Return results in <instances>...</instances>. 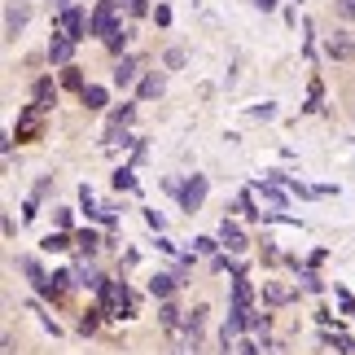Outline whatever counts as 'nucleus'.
<instances>
[{"label":"nucleus","mask_w":355,"mask_h":355,"mask_svg":"<svg viewBox=\"0 0 355 355\" xmlns=\"http://www.w3.org/2000/svg\"><path fill=\"white\" fill-rule=\"evenodd\" d=\"M128 123H132V105L123 101L119 110H110V128H128Z\"/></svg>","instance_id":"a211bd4d"},{"label":"nucleus","mask_w":355,"mask_h":355,"mask_svg":"<svg viewBox=\"0 0 355 355\" xmlns=\"http://www.w3.org/2000/svg\"><path fill=\"white\" fill-rule=\"evenodd\" d=\"M136 84V58H119L114 62V88H128Z\"/></svg>","instance_id":"1a4fd4ad"},{"label":"nucleus","mask_w":355,"mask_h":355,"mask_svg":"<svg viewBox=\"0 0 355 355\" xmlns=\"http://www.w3.org/2000/svg\"><path fill=\"white\" fill-rule=\"evenodd\" d=\"M62 31H66V35H75V40H84V35L92 31V18H84V9L66 5V9H62Z\"/></svg>","instance_id":"20e7f679"},{"label":"nucleus","mask_w":355,"mask_h":355,"mask_svg":"<svg viewBox=\"0 0 355 355\" xmlns=\"http://www.w3.org/2000/svg\"><path fill=\"white\" fill-rule=\"evenodd\" d=\"M97 316H105V311H88V316H84V324H79V329H84V334H92V329H97Z\"/></svg>","instance_id":"a878e982"},{"label":"nucleus","mask_w":355,"mask_h":355,"mask_svg":"<svg viewBox=\"0 0 355 355\" xmlns=\"http://www.w3.org/2000/svg\"><path fill=\"white\" fill-rule=\"evenodd\" d=\"M75 245H79V250H84V254H92V250H97V245H101V237L92 233V228H84V233L75 237Z\"/></svg>","instance_id":"dca6fc26"},{"label":"nucleus","mask_w":355,"mask_h":355,"mask_svg":"<svg viewBox=\"0 0 355 355\" xmlns=\"http://www.w3.org/2000/svg\"><path fill=\"white\" fill-rule=\"evenodd\" d=\"M290 290H281V285H268V303H290Z\"/></svg>","instance_id":"5701e85b"},{"label":"nucleus","mask_w":355,"mask_h":355,"mask_svg":"<svg viewBox=\"0 0 355 355\" xmlns=\"http://www.w3.org/2000/svg\"><path fill=\"white\" fill-rule=\"evenodd\" d=\"M154 22H158V26H167V22H171V9H167V5H158V9H154Z\"/></svg>","instance_id":"cd10ccee"},{"label":"nucleus","mask_w":355,"mask_h":355,"mask_svg":"<svg viewBox=\"0 0 355 355\" xmlns=\"http://www.w3.org/2000/svg\"><path fill=\"white\" fill-rule=\"evenodd\" d=\"M158 320H162V329H171V334L180 329V311H175L171 303H162V311H158Z\"/></svg>","instance_id":"2eb2a0df"},{"label":"nucleus","mask_w":355,"mask_h":355,"mask_svg":"<svg viewBox=\"0 0 355 355\" xmlns=\"http://www.w3.org/2000/svg\"><path fill=\"white\" fill-rule=\"evenodd\" d=\"M62 84L66 88H79V92H84L88 84H84V79H79V66H66V75H62Z\"/></svg>","instance_id":"412c9836"},{"label":"nucleus","mask_w":355,"mask_h":355,"mask_svg":"<svg viewBox=\"0 0 355 355\" xmlns=\"http://www.w3.org/2000/svg\"><path fill=\"white\" fill-rule=\"evenodd\" d=\"M44 250H71V237H66V233H49L44 237Z\"/></svg>","instance_id":"aec40b11"},{"label":"nucleus","mask_w":355,"mask_h":355,"mask_svg":"<svg viewBox=\"0 0 355 355\" xmlns=\"http://www.w3.org/2000/svg\"><path fill=\"white\" fill-rule=\"evenodd\" d=\"M254 9H263V13H272V9H277V0H254Z\"/></svg>","instance_id":"7c9ffc66"},{"label":"nucleus","mask_w":355,"mask_h":355,"mask_svg":"<svg viewBox=\"0 0 355 355\" xmlns=\"http://www.w3.org/2000/svg\"><path fill=\"white\" fill-rule=\"evenodd\" d=\"M79 207H84L88 215H101V211H97V198H92V189H88V184L79 189Z\"/></svg>","instance_id":"4be33fe9"},{"label":"nucleus","mask_w":355,"mask_h":355,"mask_svg":"<svg viewBox=\"0 0 355 355\" xmlns=\"http://www.w3.org/2000/svg\"><path fill=\"white\" fill-rule=\"evenodd\" d=\"M114 31H119V22H114V5H110V0H101V5L92 9V35L110 40Z\"/></svg>","instance_id":"7ed1b4c3"},{"label":"nucleus","mask_w":355,"mask_h":355,"mask_svg":"<svg viewBox=\"0 0 355 355\" xmlns=\"http://www.w3.org/2000/svg\"><path fill=\"white\" fill-rule=\"evenodd\" d=\"M220 241H224V245H228L233 254H241L245 245H250V241H245V233H241V228H237L233 220H224V224H220Z\"/></svg>","instance_id":"0eeeda50"},{"label":"nucleus","mask_w":355,"mask_h":355,"mask_svg":"<svg viewBox=\"0 0 355 355\" xmlns=\"http://www.w3.org/2000/svg\"><path fill=\"white\" fill-rule=\"evenodd\" d=\"M237 211H241V215H259V211L250 207V193H241V202H237Z\"/></svg>","instance_id":"c756f323"},{"label":"nucleus","mask_w":355,"mask_h":355,"mask_svg":"<svg viewBox=\"0 0 355 355\" xmlns=\"http://www.w3.org/2000/svg\"><path fill=\"white\" fill-rule=\"evenodd\" d=\"M101 311L105 316H132V294L123 281H105L101 285Z\"/></svg>","instance_id":"f257e3e1"},{"label":"nucleus","mask_w":355,"mask_h":355,"mask_svg":"<svg viewBox=\"0 0 355 355\" xmlns=\"http://www.w3.org/2000/svg\"><path fill=\"white\" fill-rule=\"evenodd\" d=\"M145 220H149V228H158V233H162V228H167V220H162L158 211H145Z\"/></svg>","instance_id":"bb28decb"},{"label":"nucleus","mask_w":355,"mask_h":355,"mask_svg":"<svg viewBox=\"0 0 355 355\" xmlns=\"http://www.w3.org/2000/svg\"><path fill=\"white\" fill-rule=\"evenodd\" d=\"M79 97H84V105H88V110H101V105H105V97H110V92H105L101 84H88L84 92H79Z\"/></svg>","instance_id":"9b49d317"},{"label":"nucleus","mask_w":355,"mask_h":355,"mask_svg":"<svg viewBox=\"0 0 355 355\" xmlns=\"http://www.w3.org/2000/svg\"><path fill=\"white\" fill-rule=\"evenodd\" d=\"M329 58H355V44L351 40H329Z\"/></svg>","instance_id":"f3484780"},{"label":"nucleus","mask_w":355,"mask_h":355,"mask_svg":"<svg viewBox=\"0 0 355 355\" xmlns=\"http://www.w3.org/2000/svg\"><path fill=\"white\" fill-rule=\"evenodd\" d=\"M75 44H79L75 35H66V31H58V35L49 40V62H58V66H71V53H75Z\"/></svg>","instance_id":"39448f33"},{"label":"nucleus","mask_w":355,"mask_h":355,"mask_svg":"<svg viewBox=\"0 0 355 355\" xmlns=\"http://www.w3.org/2000/svg\"><path fill=\"white\" fill-rule=\"evenodd\" d=\"M207 189H211V184H207V175H189V180L180 184V207L193 215L202 202H207Z\"/></svg>","instance_id":"f03ea898"},{"label":"nucleus","mask_w":355,"mask_h":355,"mask_svg":"<svg viewBox=\"0 0 355 355\" xmlns=\"http://www.w3.org/2000/svg\"><path fill=\"white\" fill-rule=\"evenodd\" d=\"M75 285H84V290H101L105 281H101V277H97V272H92L88 263H79V268H75Z\"/></svg>","instance_id":"f8f14e48"},{"label":"nucleus","mask_w":355,"mask_h":355,"mask_svg":"<svg viewBox=\"0 0 355 355\" xmlns=\"http://www.w3.org/2000/svg\"><path fill=\"white\" fill-rule=\"evenodd\" d=\"M338 13H343V18H355V0H338Z\"/></svg>","instance_id":"c85d7f7f"},{"label":"nucleus","mask_w":355,"mask_h":355,"mask_svg":"<svg viewBox=\"0 0 355 355\" xmlns=\"http://www.w3.org/2000/svg\"><path fill=\"white\" fill-rule=\"evenodd\" d=\"M105 49H110V53H123V49H128V26H119V31L105 40Z\"/></svg>","instance_id":"6ab92c4d"},{"label":"nucleus","mask_w":355,"mask_h":355,"mask_svg":"<svg viewBox=\"0 0 355 355\" xmlns=\"http://www.w3.org/2000/svg\"><path fill=\"white\" fill-rule=\"evenodd\" d=\"M22 26H26V5H5V40H18Z\"/></svg>","instance_id":"423d86ee"},{"label":"nucleus","mask_w":355,"mask_h":355,"mask_svg":"<svg viewBox=\"0 0 355 355\" xmlns=\"http://www.w3.org/2000/svg\"><path fill=\"white\" fill-rule=\"evenodd\" d=\"M162 88H167V84H162V75H145L141 97H145V101H154V97H162Z\"/></svg>","instance_id":"4468645a"},{"label":"nucleus","mask_w":355,"mask_h":355,"mask_svg":"<svg viewBox=\"0 0 355 355\" xmlns=\"http://www.w3.org/2000/svg\"><path fill=\"white\" fill-rule=\"evenodd\" d=\"M171 290H175V277H167V272H158V277L149 281V294H154V298H167Z\"/></svg>","instance_id":"ddd939ff"},{"label":"nucleus","mask_w":355,"mask_h":355,"mask_svg":"<svg viewBox=\"0 0 355 355\" xmlns=\"http://www.w3.org/2000/svg\"><path fill=\"white\" fill-rule=\"evenodd\" d=\"M53 5H58V9H66V5H71V0H53Z\"/></svg>","instance_id":"2f4dec72"},{"label":"nucleus","mask_w":355,"mask_h":355,"mask_svg":"<svg viewBox=\"0 0 355 355\" xmlns=\"http://www.w3.org/2000/svg\"><path fill=\"white\" fill-rule=\"evenodd\" d=\"M162 62H167L171 71H180V66H184V49H167V58H162Z\"/></svg>","instance_id":"b1692460"},{"label":"nucleus","mask_w":355,"mask_h":355,"mask_svg":"<svg viewBox=\"0 0 355 355\" xmlns=\"http://www.w3.org/2000/svg\"><path fill=\"white\" fill-rule=\"evenodd\" d=\"M233 311H250V281L245 277L233 281Z\"/></svg>","instance_id":"9d476101"},{"label":"nucleus","mask_w":355,"mask_h":355,"mask_svg":"<svg viewBox=\"0 0 355 355\" xmlns=\"http://www.w3.org/2000/svg\"><path fill=\"white\" fill-rule=\"evenodd\" d=\"M53 101H58V88H53V79H40V84H35V110H40V114L53 110Z\"/></svg>","instance_id":"6e6552de"},{"label":"nucleus","mask_w":355,"mask_h":355,"mask_svg":"<svg viewBox=\"0 0 355 355\" xmlns=\"http://www.w3.org/2000/svg\"><path fill=\"white\" fill-rule=\"evenodd\" d=\"M114 184H119V189H132L136 180H132V171H128V167H119V171H114Z\"/></svg>","instance_id":"393cba45"}]
</instances>
